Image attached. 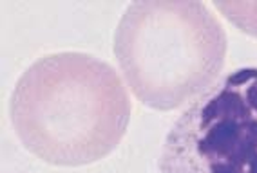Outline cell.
Returning a JSON list of instances; mask_svg holds the SVG:
<instances>
[{"mask_svg":"<svg viewBox=\"0 0 257 173\" xmlns=\"http://www.w3.org/2000/svg\"><path fill=\"white\" fill-rule=\"evenodd\" d=\"M10 118L24 148L53 166H87L121 142L131 100L107 62L87 52H53L19 78Z\"/></svg>","mask_w":257,"mask_h":173,"instance_id":"obj_1","label":"cell"},{"mask_svg":"<svg viewBox=\"0 0 257 173\" xmlns=\"http://www.w3.org/2000/svg\"><path fill=\"white\" fill-rule=\"evenodd\" d=\"M223 24L205 2L142 0L127 6L114 31L118 67L134 98L169 112L216 85L226 62Z\"/></svg>","mask_w":257,"mask_h":173,"instance_id":"obj_2","label":"cell"},{"mask_svg":"<svg viewBox=\"0 0 257 173\" xmlns=\"http://www.w3.org/2000/svg\"><path fill=\"white\" fill-rule=\"evenodd\" d=\"M160 173H257V67L221 78L176 119Z\"/></svg>","mask_w":257,"mask_h":173,"instance_id":"obj_3","label":"cell"},{"mask_svg":"<svg viewBox=\"0 0 257 173\" xmlns=\"http://www.w3.org/2000/svg\"><path fill=\"white\" fill-rule=\"evenodd\" d=\"M216 8L239 31L257 38V0H226L216 2Z\"/></svg>","mask_w":257,"mask_h":173,"instance_id":"obj_4","label":"cell"}]
</instances>
